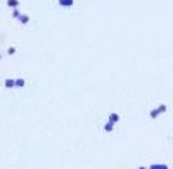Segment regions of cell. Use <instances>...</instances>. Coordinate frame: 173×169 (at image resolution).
Instances as JSON below:
<instances>
[{
  "label": "cell",
  "instance_id": "3957f363",
  "mask_svg": "<svg viewBox=\"0 0 173 169\" xmlns=\"http://www.w3.org/2000/svg\"><path fill=\"white\" fill-rule=\"evenodd\" d=\"M118 119H119V116H118V114H111V117H109V121H111V123H116Z\"/></svg>",
  "mask_w": 173,
  "mask_h": 169
},
{
  "label": "cell",
  "instance_id": "7a4b0ae2",
  "mask_svg": "<svg viewBox=\"0 0 173 169\" xmlns=\"http://www.w3.org/2000/svg\"><path fill=\"white\" fill-rule=\"evenodd\" d=\"M113 126H114V123H111V121H109V123L104 126V130H106V131H113Z\"/></svg>",
  "mask_w": 173,
  "mask_h": 169
},
{
  "label": "cell",
  "instance_id": "52a82bcc",
  "mask_svg": "<svg viewBox=\"0 0 173 169\" xmlns=\"http://www.w3.org/2000/svg\"><path fill=\"white\" fill-rule=\"evenodd\" d=\"M157 114H161V112H159V109H157V111H153V112H151V117H156Z\"/></svg>",
  "mask_w": 173,
  "mask_h": 169
},
{
  "label": "cell",
  "instance_id": "8992f818",
  "mask_svg": "<svg viewBox=\"0 0 173 169\" xmlns=\"http://www.w3.org/2000/svg\"><path fill=\"white\" fill-rule=\"evenodd\" d=\"M9 5L11 7H18V0H9Z\"/></svg>",
  "mask_w": 173,
  "mask_h": 169
},
{
  "label": "cell",
  "instance_id": "6da1fadb",
  "mask_svg": "<svg viewBox=\"0 0 173 169\" xmlns=\"http://www.w3.org/2000/svg\"><path fill=\"white\" fill-rule=\"evenodd\" d=\"M59 5H62V7H71L73 5V0H59Z\"/></svg>",
  "mask_w": 173,
  "mask_h": 169
},
{
  "label": "cell",
  "instance_id": "5b68a950",
  "mask_svg": "<svg viewBox=\"0 0 173 169\" xmlns=\"http://www.w3.org/2000/svg\"><path fill=\"white\" fill-rule=\"evenodd\" d=\"M5 86H9V88L14 86V81H12V79H7V81H5Z\"/></svg>",
  "mask_w": 173,
  "mask_h": 169
},
{
  "label": "cell",
  "instance_id": "277c9868",
  "mask_svg": "<svg viewBox=\"0 0 173 169\" xmlns=\"http://www.w3.org/2000/svg\"><path fill=\"white\" fill-rule=\"evenodd\" d=\"M151 169H168V166H163V164H157V166H153Z\"/></svg>",
  "mask_w": 173,
  "mask_h": 169
}]
</instances>
